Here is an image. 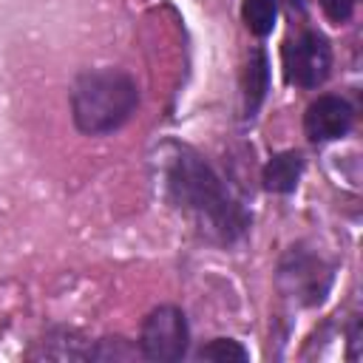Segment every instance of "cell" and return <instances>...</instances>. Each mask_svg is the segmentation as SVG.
Instances as JSON below:
<instances>
[{
    "label": "cell",
    "instance_id": "6da1fadb",
    "mask_svg": "<svg viewBox=\"0 0 363 363\" xmlns=\"http://www.w3.org/2000/svg\"><path fill=\"white\" fill-rule=\"evenodd\" d=\"M162 187L167 201L216 244H235L252 224L250 210L216 167L187 145L162 150Z\"/></svg>",
    "mask_w": 363,
    "mask_h": 363
},
{
    "label": "cell",
    "instance_id": "7a4b0ae2",
    "mask_svg": "<svg viewBox=\"0 0 363 363\" xmlns=\"http://www.w3.org/2000/svg\"><path fill=\"white\" fill-rule=\"evenodd\" d=\"M139 108V85L119 68L82 71L71 85V116L79 133L105 136L119 130Z\"/></svg>",
    "mask_w": 363,
    "mask_h": 363
},
{
    "label": "cell",
    "instance_id": "3957f363",
    "mask_svg": "<svg viewBox=\"0 0 363 363\" xmlns=\"http://www.w3.org/2000/svg\"><path fill=\"white\" fill-rule=\"evenodd\" d=\"M332 278H335L332 264L323 261V255L312 252L303 244L289 247L286 255L278 264V272H275L278 292L292 298L301 306L323 303V298H326V292L332 286Z\"/></svg>",
    "mask_w": 363,
    "mask_h": 363
},
{
    "label": "cell",
    "instance_id": "277c9868",
    "mask_svg": "<svg viewBox=\"0 0 363 363\" xmlns=\"http://www.w3.org/2000/svg\"><path fill=\"white\" fill-rule=\"evenodd\" d=\"M281 60H284V79L289 85L318 88L326 82L332 71V45L320 31L303 28L284 43Z\"/></svg>",
    "mask_w": 363,
    "mask_h": 363
},
{
    "label": "cell",
    "instance_id": "5b68a950",
    "mask_svg": "<svg viewBox=\"0 0 363 363\" xmlns=\"http://www.w3.org/2000/svg\"><path fill=\"white\" fill-rule=\"evenodd\" d=\"M187 346H190V326L179 306L162 303L147 312L139 335V349L145 360L173 363L187 354Z\"/></svg>",
    "mask_w": 363,
    "mask_h": 363
},
{
    "label": "cell",
    "instance_id": "8992f818",
    "mask_svg": "<svg viewBox=\"0 0 363 363\" xmlns=\"http://www.w3.org/2000/svg\"><path fill=\"white\" fill-rule=\"evenodd\" d=\"M354 125V108L349 99L323 94L309 102L303 113V133L309 142H335L343 139Z\"/></svg>",
    "mask_w": 363,
    "mask_h": 363
},
{
    "label": "cell",
    "instance_id": "52a82bcc",
    "mask_svg": "<svg viewBox=\"0 0 363 363\" xmlns=\"http://www.w3.org/2000/svg\"><path fill=\"white\" fill-rule=\"evenodd\" d=\"M303 176V156L301 150H284L275 153L261 173V182L269 193H292Z\"/></svg>",
    "mask_w": 363,
    "mask_h": 363
},
{
    "label": "cell",
    "instance_id": "ba28073f",
    "mask_svg": "<svg viewBox=\"0 0 363 363\" xmlns=\"http://www.w3.org/2000/svg\"><path fill=\"white\" fill-rule=\"evenodd\" d=\"M267 91H269V60L261 48H255L244 68V116L247 119L258 113V108L267 99Z\"/></svg>",
    "mask_w": 363,
    "mask_h": 363
},
{
    "label": "cell",
    "instance_id": "9c48e42d",
    "mask_svg": "<svg viewBox=\"0 0 363 363\" xmlns=\"http://www.w3.org/2000/svg\"><path fill=\"white\" fill-rule=\"evenodd\" d=\"M241 17L255 37H267L278 17V0H241Z\"/></svg>",
    "mask_w": 363,
    "mask_h": 363
},
{
    "label": "cell",
    "instance_id": "30bf717a",
    "mask_svg": "<svg viewBox=\"0 0 363 363\" xmlns=\"http://www.w3.org/2000/svg\"><path fill=\"white\" fill-rule=\"evenodd\" d=\"M196 360H216V363H247L250 352L233 337H213L196 352Z\"/></svg>",
    "mask_w": 363,
    "mask_h": 363
},
{
    "label": "cell",
    "instance_id": "8fae6325",
    "mask_svg": "<svg viewBox=\"0 0 363 363\" xmlns=\"http://www.w3.org/2000/svg\"><path fill=\"white\" fill-rule=\"evenodd\" d=\"M142 357V349L133 346L128 337H99L88 349V360H136Z\"/></svg>",
    "mask_w": 363,
    "mask_h": 363
},
{
    "label": "cell",
    "instance_id": "7c38bea8",
    "mask_svg": "<svg viewBox=\"0 0 363 363\" xmlns=\"http://www.w3.org/2000/svg\"><path fill=\"white\" fill-rule=\"evenodd\" d=\"M318 3L332 23H346L354 11V0H318Z\"/></svg>",
    "mask_w": 363,
    "mask_h": 363
}]
</instances>
